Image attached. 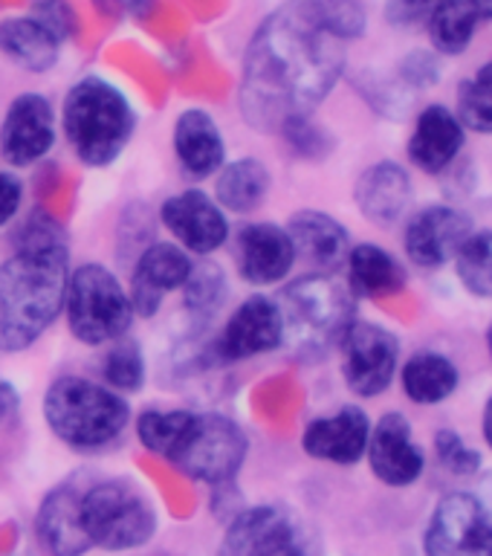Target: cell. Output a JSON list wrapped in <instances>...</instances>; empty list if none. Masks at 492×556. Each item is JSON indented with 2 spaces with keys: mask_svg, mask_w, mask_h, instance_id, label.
<instances>
[{
  "mask_svg": "<svg viewBox=\"0 0 492 556\" xmlns=\"http://www.w3.org/2000/svg\"><path fill=\"white\" fill-rule=\"evenodd\" d=\"M342 43L302 0H287L264 17L243 52L238 87L243 122L278 134L287 122L313 116L345 70Z\"/></svg>",
  "mask_w": 492,
  "mask_h": 556,
  "instance_id": "cell-1",
  "label": "cell"
},
{
  "mask_svg": "<svg viewBox=\"0 0 492 556\" xmlns=\"http://www.w3.org/2000/svg\"><path fill=\"white\" fill-rule=\"evenodd\" d=\"M137 438L182 476L212 486L232 484L250 450L232 417L194 408H148L137 417Z\"/></svg>",
  "mask_w": 492,
  "mask_h": 556,
  "instance_id": "cell-2",
  "label": "cell"
},
{
  "mask_svg": "<svg viewBox=\"0 0 492 556\" xmlns=\"http://www.w3.org/2000/svg\"><path fill=\"white\" fill-rule=\"evenodd\" d=\"M70 250H15L0 264V354H21L64 311Z\"/></svg>",
  "mask_w": 492,
  "mask_h": 556,
  "instance_id": "cell-3",
  "label": "cell"
},
{
  "mask_svg": "<svg viewBox=\"0 0 492 556\" xmlns=\"http://www.w3.org/2000/svg\"><path fill=\"white\" fill-rule=\"evenodd\" d=\"M285 345L302 363H319L354 321V290L337 276L311 273L290 281L276 299Z\"/></svg>",
  "mask_w": 492,
  "mask_h": 556,
  "instance_id": "cell-4",
  "label": "cell"
},
{
  "mask_svg": "<svg viewBox=\"0 0 492 556\" xmlns=\"http://www.w3.org/2000/svg\"><path fill=\"white\" fill-rule=\"evenodd\" d=\"M61 128L81 163L108 168L125 154L137 128V113L128 96L108 78L85 76L64 96Z\"/></svg>",
  "mask_w": 492,
  "mask_h": 556,
  "instance_id": "cell-5",
  "label": "cell"
},
{
  "mask_svg": "<svg viewBox=\"0 0 492 556\" xmlns=\"http://www.w3.org/2000/svg\"><path fill=\"white\" fill-rule=\"evenodd\" d=\"M41 408L50 432L78 452L111 446L130 424V406L119 391L73 374L47 386Z\"/></svg>",
  "mask_w": 492,
  "mask_h": 556,
  "instance_id": "cell-6",
  "label": "cell"
},
{
  "mask_svg": "<svg viewBox=\"0 0 492 556\" xmlns=\"http://www.w3.org/2000/svg\"><path fill=\"white\" fill-rule=\"evenodd\" d=\"M78 510L90 545L102 551H134L156 533V507L128 478H108L78 495Z\"/></svg>",
  "mask_w": 492,
  "mask_h": 556,
  "instance_id": "cell-7",
  "label": "cell"
},
{
  "mask_svg": "<svg viewBox=\"0 0 492 556\" xmlns=\"http://www.w3.org/2000/svg\"><path fill=\"white\" fill-rule=\"evenodd\" d=\"M64 313L70 333L85 345H111L128 333L137 316L128 290L104 264H78L70 269Z\"/></svg>",
  "mask_w": 492,
  "mask_h": 556,
  "instance_id": "cell-8",
  "label": "cell"
},
{
  "mask_svg": "<svg viewBox=\"0 0 492 556\" xmlns=\"http://www.w3.org/2000/svg\"><path fill=\"white\" fill-rule=\"evenodd\" d=\"M307 525L290 507L258 504L243 507L229 519L217 556H313Z\"/></svg>",
  "mask_w": 492,
  "mask_h": 556,
  "instance_id": "cell-9",
  "label": "cell"
},
{
  "mask_svg": "<svg viewBox=\"0 0 492 556\" xmlns=\"http://www.w3.org/2000/svg\"><path fill=\"white\" fill-rule=\"evenodd\" d=\"M342 380L359 397H380L389 389L400 363V342L377 321L354 319L339 339Z\"/></svg>",
  "mask_w": 492,
  "mask_h": 556,
  "instance_id": "cell-10",
  "label": "cell"
},
{
  "mask_svg": "<svg viewBox=\"0 0 492 556\" xmlns=\"http://www.w3.org/2000/svg\"><path fill=\"white\" fill-rule=\"evenodd\" d=\"M426 556H492V510L472 493L443 495L424 536Z\"/></svg>",
  "mask_w": 492,
  "mask_h": 556,
  "instance_id": "cell-11",
  "label": "cell"
},
{
  "mask_svg": "<svg viewBox=\"0 0 492 556\" xmlns=\"http://www.w3.org/2000/svg\"><path fill=\"white\" fill-rule=\"evenodd\" d=\"M285 345V325L276 299L255 293L243 299L212 348L220 363H241L252 356L273 354Z\"/></svg>",
  "mask_w": 492,
  "mask_h": 556,
  "instance_id": "cell-12",
  "label": "cell"
},
{
  "mask_svg": "<svg viewBox=\"0 0 492 556\" xmlns=\"http://www.w3.org/2000/svg\"><path fill=\"white\" fill-rule=\"evenodd\" d=\"M55 146V111L47 96L21 93L0 122V156L12 168L41 163Z\"/></svg>",
  "mask_w": 492,
  "mask_h": 556,
  "instance_id": "cell-13",
  "label": "cell"
},
{
  "mask_svg": "<svg viewBox=\"0 0 492 556\" xmlns=\"http://www.w3.org/2000/svg\"><path fill=\"white\" fill-rule=\"evenodd\" d=\"M160 220L186 252L212 255L229 241V220L206 191H177L160 206Z\"/></svg>",
  "mask_w": 492,
  "mask_h": 556,
  "instance_id": "cell-14",
  "label": "cell"
},
{
  "mask_svg": "<svg viewBox=\"0 0 492 556\" xmlns=\"http://www.w3.org/2000/svg\"><path fill=\"white\" fill-rule=\"evenodd\" d=\"M472 235V220L452 206L417 208L403 229V250L408 261L424 269H438L455 261Z\"/></svg>",
  "mask_w": 492,
  "mask_h": 556,
  "instance_id": "cell-15",
  "label": "cell"
},
{
  "mask_svg": "<svg viewBox=\"0 0 492 556\" xmlns=\"http://www.w3.org/2000/svg\"><path fill=\"white\" fill-rule=\"evenodd\" d=\"M194 261L180 243L156 241L148 243L137 255L130 273V304L137 316H154L163 307V299L174 290H182Z\"/></svg>",
  "mask_w": 492,
  "mask_h": 556,
  "instance_id": "cell-16",
  "label": "cell"
},
{
  "mask_svg": "<svg viewBox=\"0 0 492 556\" xmlns=\"http://www.w3.org/2000/svg\"><path fill=\"white\" fill-rule=\"evenodd\" d=\"M295 264V250L285 226L258 220L235 235V269L247 285L269 287L285 281Z\"/></svg>",
  "mask_w": 492,
  "mask_h": 556,
  "instance_id": "cell-17",
  "label": "cell"
},
{
  "mask_svg": "<svg viewBox=\"0 0 492 556\" xmlns=\"http://www.w3.org/2000/svg\"><path fill=\"white\" fill-rule=\"evenodd\" d=\"M365 455L382 484L408 486L424 476V450L417 446L415 429L400 412H389L371 426Z\"/></svg>",
  "mask_w": 492,
  "mask_h": 556,
  "instance_id": "cell-18",
  "label": "cell"
},
{
  "mask_svg": "<svg viewBox=\"0 0 492 556\" xmlns=\"http://www.w3.org/2000/svg\"><path fill=\"white\" fill-rule=\"evenodd\" d=\"M371 420L363 408L345 406L333 415H321L302 432V450L316 460L351 467L368 450Z\"/></svg>",
  "mask_w": 492,
  "mask_h": 556,
  "instance_id": "cell-19",
  "label": "cell"
},
{
  "mask_svg": "<svg viewBox=\"0 0 492 556\" xmlns=\"http://www.w3.org/2000/svg\"><path fill=\"white\" fill-rule=\"evenodd\" d=\"M285 229L293 241L295 258H302L313 273L337 276L345 267L351 235L337 217L325 215L319 208H302L287 220Z\"/></svg>",
  "mask_w": 492,
  "mask_h": 556,
  "instance_id": "cell-20",
  "label": "cell"
},
{
  "mask_svg": "<svg viewBox=\"0 0 492 556\" xmlns=\"http://www.w3.org/2000/svg\"><path fill=\"white\" fill-rule=\"evenodd\" d=\"M467 139V128L461 125L455 111L446 104H429L415 122L408 137V160L426 174L446 172L458 160Z\"/></svg>",
  "mask_w": 492,
  "mask_h": 556,
  "instance_id": "cell-21",
  "label": "cell"
},
{
  "mask_svg": "<svg viewBox=\"0 0 492 556\" xmlns=\"http://www.w3.org/2000/svg\"><path fill=\"white\" fill-rule=\"evenodd\" d=\"M174 156L182 174L191 180H206L220 172L226 163V142L217 125L206 111L189 108L174 122Z\"/></svg>",
  "mask_w": 492,
  "mask_h": 556,
  "instance_id": "cell-22",
  "label": "cell"
},
{
  "mask_svg": "<svg viewBox=\"0 0 492 556\" xmlns=\"http://www.w3.org/2000/svg\"><path fill=\"white\" fill-rule=\"evenodd\" d=\"M356 208L377 226L398 224L412 206V177L400 163L382 160L359 174L354 186Z\"/></svg>",
  "mask_w": 492,
  "mask_h": 556,
  "instance_id": "cell-23",
  "label": "cell"
},
{
  "mask_svg": "<svg viewBox=\"0 0 492 556\" xmlns=\"http://www.w3.org/2000/svg\"><path fill=\"white\" fill-rule=\"evenodd\" d=\"M78 495L81 493L67 484L55 486L52 493L43 495L38 516H35V530H38L43 551L50 556H85L93 547L85 525H81Z\"/></svg>",
  "mask_w": 492,
  "mask_h": 556,
  "instance_id": "cell-24",
  "label": "cell"
},
{
  "mask_svg": "<svg viewBox=\"0 0 492 556\" xmlns=\"http://www.w3.org/2000/svg\"><path fill=\"white\" fill-rule=\"evenodd\" d=\"M61 38L52 35L35 15L0 21V55L26 73H47L61 55Z\"/></svg>",
  "mask_w": 492,
  "mask_h": 556,
  "instance_id": "cell-25",
  "label": "cell"
},
{
  "mask_svg": "<svg viewBox=\"0 0 492 556\" xmlns=\"http://www.w3.org/2000/svg\"><path fill=\"white\" fill-rule=\"evenodd\" d=\"M487 21H492V0H438L426 21L429 41L443 55H461Z\"/></svg>",
  "mask_w": 492,
  "mask_h": 556,
  "instance_id": "cell-26",
  "label": "cell"
},
{
  "mask_svg": "<svg viewBox=\"0 0 492 556\" xmlns=\"http://www.w3.org/2000/svg\"><path fill=\"white\" fill-rule=\"evenodd\" d=\"M348 287L365 299H386L406 287V269L377 243H356L348 252Z\"/></svg>",
  "mask_w": 492,
  "mask_h": 556,
  "instance_id": "cell-27",
  "label": "cell"
},
{
  "mask_svg": "<svg viewBox=\"0 0 492 556\" xmlns=\"http://www.w3.org/2000/svg\"><path fill=\"white\" fill-rule=\"evenodd\" d=\"M273 177L264 160L258 156H241L232 163L220 165L215 180L217 206L235 215H250L267 200Z\"/></svg>",
  "mask_w": 492,
  "mask_h": 556,
  "instance_id": "cell-28",
  "label": "cell"
},
{
  "mask_svg": "<svg viewBox=\"0 0 492 556\" xmlns=\"http://www.w3.org/2000/svg\"><path fill=\"white\" fill-rule=\"evenodd\" d=\"M400 382L406 397L417 406H434L443 403L455 394L461 382L458 365L452 363L450 356L434 354V351H420L403 365L400 371Z\"/></svg>",
  "mask_w": 492,
  "mask_h": 556,
  "instance_id": "cell-29",
  "label": "cell"
},
{
  "mask_svg": "<svg viewBox=\"0 0 492 556\" xmlns=\"http://www.w3.org/2000/svg\"><path fill=\"white\" fill-rule=\"evenodd\" d=\"M226 295H229V285H226L224 269L217 267L215 261H200L191 267L182 285V307L198 325H206L224 307Z\"/></svg>",
  "mask_w": 492,
  "mask_h": 556,
  "instance_id": "cell-30",
  "label": "cell"
},
{
  "mask_svg": "<svg viewBox=\"0 0 492 556\" xmlns=\"http://www.w3.org/2000/svg\"><path fill=\"white\" fill-rule=\"evenodd\" d=\"M455 269L469 293L492 299V229L469 235L455 255Z\"/></svg>",
  "mask_w": 492,
  "mask_h": 556,
  "instance_id": "cell-31",
  "label": "cell"
},
{
  "mask_svg": "<svg viewBox=\"0 0 492 556\" xmlns=\"http://www.w3.org/2000/svg\"><path fill=\"white\" fill-rule=\"evenodd\" d=\"M102 374L104 382L113 391L134 394V391L142 389L146 386V356H142V348H139L137 339H130L125 333L116 342H111V351L104 354Z\"/></svg>",
  "mask_w": 492,
  "mask_h": 556,
  "instance_id": "cell-32",
  "label": "cell"
},
{
  "mask_svg": "<svg viewBox=\"0 0 492 556\" xmlns=\"http://www.w3.org/2000/svg\"><path fill=\"white\" fill-rule=\"evenodd\" d=\"M455 116L467 130L492 134V61L461 85Z\"/></svg>",
  "mask_w": 492,
  "mask_h": 556,
  "instance_id": "cell-33",
  "label": "cell"
},
{
  "mask_svg": "<svg viewBox=\"0 0 492 556\" xmlns=\"http://www.w3.org/2000/svg\"><path fill=\"white\" fill-rule=\"evenodd\" d=\"M302 3L339 41H354L365 33L363 0H302Z\"/></svg>",
  "mask_w": 492,
  "mask_h": 556,
  "instance_id": "cell-34",
  "label": "cell"
},
{
  "mask_svg": "<svg viewBox=\"0 0 492 556\" xmlns=\"http://www.w3.org/2000/svg\"><path fill=\"white\" fill-rule=\"evenodd\" d=\"M12 243H15V250H70L67 229L41 208H35L21 220Z\"/></svg>",
  "mask_w": 492,
  "mask_h": 556,
  "instance_id": "cell-35",
  "label": "cell"
},
{
  "mask_svg": "<svg viewBox=\"0 0 492 556\" xmlns=\"http://www.w3.org/2000/svg\"><path fill=\"white\" fill-rule=\"evenodd\" d=\"M278 134L285 137L290 151H293L295 156H302V160H321V156H328L330 148H333V137H330L321 125H316L311 116L287 122Z\"/></svg>",
  "mask_w": 492,
  "mask_h": 556,
  "instance_id": "cell-36",
  "label": "cell"
},
{
  "mask_svg": "<svg viewBox=\"0 0 492 556\" xmlns=\"http://www.w3.org/2000/svg\"><path fill=\"white\" fill-rule=\"evenodd\" d=\"M434 455H438L443 467L450 469L452 476L467 478L476 476L478 469H481L478 450H472L455 429H441V432L434 434Z\"/></svg>",
  "mask_w": 492,
  "mask_h": 556,
  "instance_id": "cell-37",
  "label": "cell"
},
{
  "mask_svg": "<svg viewBox=\"0 0 492 556\" xmlns=\"http://www.w3.org/2000/svg\"><path fill=\"white\" fill-rule=\"evenodd\" d=\"M33 15L38 17L52 35H59L61 41L73 38L78 29V17L67 0H41V3L33 9Z\"/></svg>",
  "mask_w": 492,
  "mask_h": 556,
  "instance_id": "cell-38",
  "label": "cell"
},
{
  "mask_svg": "<svg viewBox=\"0 0 492 556\" xmlns=\"http://www.w3.org/2000/svg\"><path fill=\"white\" fill-rule=\"evenodd\" d=\"M434 7H438V0H389L386 17H389V24L394 26L426 24Z\"/></svg>",
  "mask_w": 492,
  "mask_h": 556,
  "instance_id": "cell-39",
  "label": "cell"
},
{
  "mask_svg": "<svg viewBox=\"0 0 492 556\" xmlns=\"http://www.w3.org/2000/svg\"><path fill=\"white\" fill-rule=\"evenodd\" d=\"M24 203V182L12 172H0V226L12 224Z\"/></svg>",
  "mask_w": 492,
  "mask_h": 556,
  "instance_id": "cell-40",
  "label": "cell"
},
{
  "mask_svg": "<svg viewBox=\"0 0 492 556\" xmlns=\"http://www.w3.org/2000/svg\"><path fill=\"white\" fill-rule=\"evenodd\" d=\"M17 415H21V394L12 382L0 377V429L15 424Z\"/></svg>",
  "mask_w": 492,
  "mask_h": 556,
  "instance_id": "cell-41",
  "label": "cell"
},
{
  "mask_svg": "<svg viewBox=\"0 0 492 556\" xmlns=\"http://www.w3.org/2000/svg\"><path fill=\"white\" fill-rule=\"evenodd\" d=\"M99 7L111 15H134L142 17L151 9V0H99Z\"/></svg>",
  "mask_w": 492,
  "mask_h": 556,
  "instance_id": "cell-42",
  "label": "cell"
},
{
  "mask_svg": "<svg viewBox=\"0 0 492 556\" xmlns=\"http://www.w3.org/2000/svg\"><path fill=\"white\" fill-rule=\"evenodd\" d=\"M481 429H484L487 446H490V450H492V397L487 400V406H484V424H481Z\"/></svg>",
  "mask_w": 492,
  "mask_h": 556,
  "instance_id": "cell-43",
  "label": "cell"
},
{
  "mask_svg": "<svg viewBox=\"0 0 492 556\" xmlns=\"http://www.w3.org/2000/svg\"><path fill=\"white\" fill-rule=\"evenodd\" d=\"M487 348H490V356H492V325L490 330H487Z\"/></svg>",
  "mask_w": 492,
  "mask_h": 556,
  "instance_id": "cell-44",
  "label": "cell"
}]
</instances>
